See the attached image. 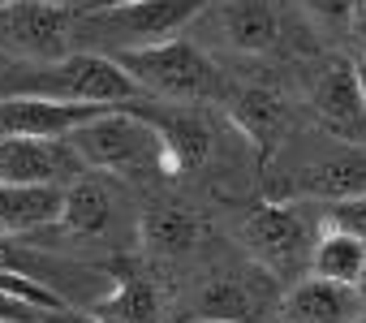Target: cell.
I'll return each mask as SVG.
<instances>
[{
	"label": "cell",
	"instance_id": "14",
	"mask_svg": "<svg viewBox=\"0 0 366 323\" xmlns=\"http://www.w3.org/2000/svg\"><path fill=\"white\" fill-rule=\"evenodd\" d=\"M104 112V104H56V99H0V138H65L82 121Z\"/></svg>",
	"mask_w": 366,
	"mask_h": 323
},
{
	"label": "cell",
	"instance_id": "16",
	"mask_svg": "<svg viewBox=\"0 0 366 323\" xmlns=\"http://www.w3.org/2000/svg\"><path fill=\"white\" fill-rule=\"evenodd\" d=\"M289 104L267 91V86H246V91H229V121L237 125L242 138H250L259 151H272L285 129H289Z\"/></svg>",
	"mask_w": 366,
	"mask_h": 323
},
{
	"label": "cell",
	"instance_id": "15",
	"mask_svg": "<svg viewBox=\"0 0 366 323\" xmlns=\"http://www.w3.org/2000/svg\"><path fill=\"white\" fill-rule=\"evenodd\" d=\"M112 224H117V194L108 190V182H99L95 173H82L78 182L65 186L56 229H65L69 237H108Z\"/></svg>",
	"mask_w": 366,
	"mask_h": 323
},
{
	"label": "cell",
	"instance_id": "5",
	"mask_svg": "<svg viewBox=\"0 0 366 323\" xmlns=\"http://www.w3.org/2000/svg\"><path fill=\"white\" fill-rule=\"evenodd\" d=\"M319 237V212L310 216L302 203H259L242 220V246L250 263H259L280 284H293L310 272V250Z\"/></svg>",
	"mask_w": 366,
	"mask_h": 323
},
{
	"label": "cell",
	"instance_id": "2",
	"mask_svg": "<svg viewBox=\"0 0 366 323\" xmlns=\"http://www.w3.org/2000/svg\"><path fill=\"white\" fill-rule=\"evenodd\" d=\"M212 0H134L112 9H74V39L78 52L121 56L138 48H155L181 39Z\"/></svg>",
	"mask_w": 366,
	"mask_h": 323
},
{
	"label": "cell",
	"instance_id": "8",
	"mask_svg": "<svg viewBox=\"0 0 366 323\" xmlns=\"http://www.w3.org/2000/svg\"><path fill=\"white\" fill-rule=\"evenodd\" d=\"M280 293L285 284L276 276H267L259 263L246 267H229L216 272L199 297H194V314L199 319H216V323H263L267 310H280Z\"/></svg>",
	"mask_w": 366,
	"mask_h": 323
},
{
	"label": "cell",
	"instance_id": "11",
	"mask_svg": "<svg viewBox=\"0 0 366 323\" xmlns=\"http://www.w3.org/2000/svg\"><path fill=\"white\" fill-rule=\"evenodd\" d=\"M199 22H207L216 39L242 56H259L280 44V14L267 0H212Z\"/></svg>",
	"mask_w": 366,
	"mask_h": 323
},
{
	"label": "cell",
	"instance_id": "12",
	"mask_svg": "<svg viewBox=\"0 0 366 323\" xmlns=\"http://www.w3.org/2000/svg\"><path fill=\"white\" fill-rule=\"evenodd\" d=\"M280 314L285 323H362L366 319V297L357 284L323 280V276H302L285 284L280 293Z\"/></svg>",
	"mask_w": 366,
	"mask_h": 323
},
{
	"label": "cell",
	"instance_id": "1",
	"mask_svg": "<svg viewBox=\"0 0 366 323\" xmlns=\"http://www.w3.org/2000/svg\"><path fill=\"white\" fill-rule=\"evenodd\" d=\"M26 95V99H56V104H104L121 108L142 99L134 78L99 52H69L65 61L22 65V61H0V99Z\"/></svg>",
	"mask_w": 366,
	"mask_h": 323
},
{
	"label": "cell",
	"instance_id": "26",
	"mask_svg": "<svg viewBox=\"0 0 366 323\" xmlns=\"http://www.w3.org/2000/svg\"><path fill=\"white\" fill-rule=\"evenodd\" d=\"M52 5H65V9H82L86 0H52Z\"/></svg>",
	"mask_w": 366,
	"mask_h": 323
},
{
	"label": "cell",
	"instance_id": "20",
	"mask_svg": "<svg viewBox=\"0 0 366 323\" xmlns=\"http://www.w3.org/2000/svg\"><path fill=\"white\" fill-rule=\"evenodd\" d=\"M362 267H366V242H357L353 233L319 224V237H315V250H310V276L357 284Z\"/></svg>",
	"mask_w": 366,
	"mask_h": 323
},
{
	"label": "cell",
	"instance_id": "7",
	"mask_svg": "<svg viewBox=\"0 0 366 323\" xmlns=\"http://www.w3.org/2000/svg\"><path fill=\"white\" fill-rule=\"evenodd\" d=\"M310 116L332 142H366V95H362V74L345 56H327L306 86Z\"/></svg>",
	"mask_w": 366,
	"mask_h": 323
},
{
	"label": "cell",
	"instance_id": "30",
	"mask_svg": "<svg viewBox=\"0 0 366 323\" xmlns=\"http://www.w3.org/2000/svg\"><path fill=\"white\" fill-rule=\"evenodd\" d=\"M194 323H216V319H194Z\"/></svg>",
	"mask_w": 366,
	"mask_h": 323
},
{
	"label": "cell",
	"instance_id": "24",
	"mask_svg": "<svg viewBox=\"0 0 366 323\" xmlns=\"http://www.w3.org/2000/svg\"><path fill=\"white\" fill-rule=\"evenodd\" d=\"M353 35H357V48H362V56H366V5L357 0V9H353V26H349Z\"/></svg>",
	"mask_w": 366,
	"mask_h": 323
},
{
	"label": "cell",
	"instance_id": "3",
	"mask_svg": "<svg viewBox=\"0 0 366 323\" xmlns=\"http://www.w3.org/2000/svg\"><path fill=\"white\" fill-rule=\"evenodd\" d=\"M112 61L134 78L142 99H155V104H224L229 99V82L220 65L190 39H168L155 48L121 52Z\"/></svg>",
	"mask_w": 366,
	"mask_h": 323
},
{
	"label": "cell",
	"instance_id": "9",
	"mask_svg": "<svg viewBox=\"0 0 366 323\" xmlns=\"http://www.w3.org/2000/svg\"><path fill=\"white\" fill-rule=\"evenodd\" d=\"M129 108L155 125L159 146H164V173H168V177L199 173L207 159H212V151H216V129H212V121H207L194 104L147 108V99H134Z\"/></svg>",
	"mask_w": 366,
	"mask_h": 323
},
{
	"label": "cell",
	"instance_id": "4",
	"mask_svg": "<svg viewBox=\"0 0 366 323\" xmlns=\"http://www.w3.org/2000/svg\"><path fill=\"white\" fill-rule=\"evenodd\" d=\"M65 142L78 151V159H82L91 173H112V177L164 173L159 134H155V125H151L147 116H138L129 104L95 112L91 121H82L78 129H69Z\"/></svg>",
	"mask_w": 366,
	"mask_h": 323
},
{
	"label": "cell",
	"instance_id": "31",
	"mask_svg": "<svg viewBox=\"0 0 366 323\" xmlns=\"http://www.w3.org/2000/svg\"><path fill=\"white\" fill-rule=\"evenodd\" d=\"M0 5H14V0H0Z\"/></svg>",
	"mask_w": 366,
	"mask_h": 323
},
{
	"label": "cell",
	"instance_id": "28",
	"mask_svg": "<svg viewBox=\"0 0 366 323\" xmlns=\"http://www.w3.org/2000/svg\"><path fill=\"white\" fill-rule=\"evenodd\" d=\"M9 323H44V319H9Z\"/></svg>",
	"mask_w": 366,
	"mask_h": 323
},
{
	"label": "cell",
	"instance_id": "18",
	"mask_svg": "<svg viewBox=\"0 0 366 323\" xmlns=\"http://www.w3.org/2000/svg\"><path fill=\"white\" fill-rule=\"evenodd\" d=\"M138 237L151 254L159 259H181V254H190L203 237V220L186 207H177V203H155L142 212L138 220Z\"/></svg>",
	"mask_w": 366,
	"mask_h": 323
},
{
	"label": "cell",
	"instance_id": "21",
	"mask_svg": "<svg viewBox=\"0 0 366 323\" xmlns=\"http://www.w3.org/2000/svg\"><path fill=\"white\" fill-rule=\"evenodd\" d=\"M319 224L353 233L357 242H366V194L357 199H340V203H319Z\"/></svg>",
	"mask_w": 366,
	"mask_h": 323
},
{
	"label": "cell",
	"instance_id": "6",
	"mask_svg": "<svg viewBox=\"0 0 366 323\" xmlns=\"http://www.w3.org/2000/svg\"><path fill=\"white\" fill-rule=\"evenodd\" d=\"M78 52L74 39V9L52 5V0H14L0 5V61H65Z\"/></svg>",
	"mask_w": 366,
	"mask_h": 323
},
{
	"label": "cell",
	"instance_id": "13",
	"mask_svg": "<svg viewBox=\"0 0 366 323\" xmlns=\"http://www.w3.org/2000/svg\"><path fill=\"white\" fill-rule=\"evenodd\" d=\"M297 194L310 203H340L366 194V142H336L297 173Z\"/></svg>",
	"mask_w": 366,
	"mask_h": 323
},
{
	"label": "cell",
	"instance_id": "19",
	"mask_svg": "<svg viewBox=\"0 0 366 323\" xmlns=\"http://www.w3.org/2000/svg\"><path fill=\"white\" fill-rule=\"evenodd\" d=\"M91 314L99 323H164V302L159 289L142 276H117L95 302Z\"/></svg>",
	"mask_w": 366,
	"mask_h": 323
},
{
	"label": "cell",
	"instance_id": "23",
	"mask_svg": "<svg viewBox=\"0 0 366 323\" xmlns=\"http://www.w3.org/2000/svg\"><path fill=\"white\" fill-rule=\"evenodd\" d=\"M44 323H99V319H95L91 310L82 314V310H69V306H65V310H48V314H44Z\"/></svg>",
	"mask_w": 366,
	"mask_h": 323
},
{
	"label": "cell",
	"instance_id": "10",
	"mask_svg": "<svg viewBox=\"0 0 366 323\" xmlns=\"http://www.w3.org/2000/svg\"><path fill=\"white\" fill-rule=\"evenodd\" d=\"M91 173L65 138H0L5 186H69Z\"/></svg>",
	"mask_w": 366,
	"mask_h": 323
},
{
	"label": "cell",
	"instance_id": "27",
	"mask_svg": "<svg viewBox=\"0 0 366 323\" xmlns=\"http://www.w3.org/2000/svg\"><path fill=\"white\" fill-rule=\"evenodd\" d=\"M357 293L366 297V267H362V276H357Z\"/></svg>",
	"mask_w": 366,
	"mask_h": 323
},
{
	"label": "cell",
	"instance_id": "29",
	"mask_svg": "<svg viewBox=\"0 0 366 323\" xmlns=\"http://www.w3.org/2000/svg\"><path fill=\"white\" fill-rule=\"evenodd\" d=\"M357 74H362V95H366V65H362V69H357Z\"/></svg>",
	"mask_w": 366,
	"mask_h": 323
},
{
	"label": "cell",
	"instance_id": "25",
	"mask_svg": "<svg viewBox=\"0 0 366 323\" xmlns=\"http://www.w3.org/2000/svg\"><path fill=\"white\" fill-rule=\"evenodd\" d=\"M112 5H134V0H86L82 9H112Z\"/></svg>",
	"mask_w": 366,
	"mask_h": 323
},
{
	"label": "cell",
	"instance_id": "22",
	"mask_svg": "<svg viewBox=\"0 0 366 323\" xmlns=\"http://www.w3.org/2000/svg\"><path fill=\"white\" fill-rule=\"evenodd\" d=\"M302 9L323 26V31H349L357 0H302Z\"/></svg>",
	"mask_w": 366,
	"mask_h": 323
},
{
	"label": "cell",
	"instance_id": "17",
	"mask_svg": "<svg viewBox=\"0 0 366 323\" xmlns=\"http://www.w3.org/2000/svg\"><path fill=\"white\" fill-rule=\"evenodd\" d=\"M65 186H5L0 182V233L26 237L61 220Z\"/></svg>",
	"mask_w": 366,
	"mask_h": 323
}]
</instances>
